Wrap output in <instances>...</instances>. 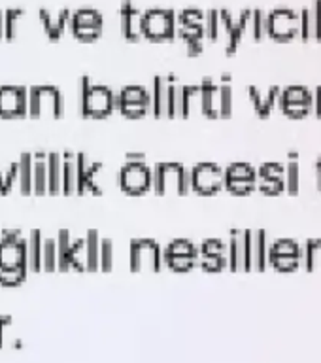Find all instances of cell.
I'll use <instances>...</instances> for the list:
<instances>
[{"mask_svg":"<svg viewBox=\"0 0 321 363\" xmlns=\"http://www.w3.org/2000/svg\"><path fill=\"white\" fill-rule=\"evenodd\" d=\"M193 189V174H191V169H186L181 170V176H180V195H186Z\"/></svg>","mask_w":321,"mask_h":363,"instance_id":"7bdbcfd3","label":"cell"},{"mask_svg":"<svg viewBox=\"0 0 321 363\" xmlns=\"http://www.w3.org/2000/svg\"><path fill=\"white\" fill-rule=\"evenodd\" d=\"M23 16V10H8L4 11V17H6V28H4V38L11 40L16 36V30H17V21L21 19Z\"/></svg>","mask_w":321,"mask_h":363,"instance_id":"f35d334b","label":"cell"},{"mask_svg":"<svg viewBox=\"0 0 321 363\" xmlns=\"http://www.w3.org/2000/svg\"><path fill=\"white\" fill-rule=\"evenodd\" d=\"M220 21H221V17L218 16L215 11H210L208 16H206V25H204V30H206V34H208L212 40L218 38V34H220Z\"/></svg>","mask_w":321,"mask_h":363,"instance_id":"b9f144b4","label":"cell"},{"mask_svg":"<svg viewBox=\"0 0 321 363\" xmlns=\"http://www.w3.org/2000/svg\"><path fill=\"white\" fill-rule=\"evenodd\" d=\"M116 110L123 112L129 118H140L144 113L153 112L152 91L140 85H129L116 93Z\"/></svg>","mask_w":321,"mask_h":363,"instance_id":"277c9868","label":"cell"},{"mask_svg":"<svg viewBox=\"0 0 321 363\" xmlns=\"http://www.w3.org/2000/svg\"><path fill=\"white\" fill-rule=\"evenodd\" d=\"M246 252H248V271H263L269 265V242L265 231H246Z\"/></svg>","mask_w":321,"mask_h":363,"instance_id":"d6986e66","label":"cell"},{"mask_svg":"<svg viewBox=\"0 0 321 363\" xmlns=\"http://www.w3.org/2000/svg\"><path fill=\"white\" fill-rule=\"evenodd\" d=\"M299 186H300V170H299V163H297V159L289 161L286 164V191L289 193H297L299 191Z\"/></svg>","mask_w":321,"mask_h":363,"instance_id":"e575fe53","label":"cell"},{"mask_svg":"<svg viewBox=\"0 0 321 363\" xmlns=\"http://www.w3.org/2000/svg\"><path fill=\"white\" fill-rule=\"evenodd\" d=\"M28 267H0V284L4 286H16L27 278Z\"/></svg>","mask_w":321,"mask_h":363,"instance_id":"836d02e7","label":"cell"},{"mask_svg":"<svg viewBox=\"0 0 321 363\" xmlns=\"http://www.w3.org/2000/svg\"><path fill=\"white\" fill-rule=\"evenodd\" d=\"M229 269L248 271V252H246V231L232 229L229 238Z\"/></svg>","mask_w":321,"mask_h":363,"instance_id":"44dd1931","label":"cell"},{"mask_svg":"<svg viewBox=\"0 0 321 363\" xmlns=\"http://www.w3.org/2000/svg\"><path fill=\"white\" fill-rule=\"evenodd\" d=\"M232 112V91L231 85L225 84L220 85V116L221 118H227V116H231Z\"/></svg>","mask_w":321,"mask_h":363,"instance_id":"74e56055","label":"cell"},{"mask_svg":"<svg viewBox=\"0 0 321 363\" xmlns=\"http://www.w3.org/2000/svg\"><path fill=\"white\" fill-rule=\"evenodd\" d=\"M257 186L261 191L276 195L286 189V167L280 163H265L257 170Z\"/></svg>","mask_w":321,"mask_h":363,"instance_id":"ffe728a7","label":"cell"},{"mask_svg":"<svg viewBox=\"0 0 321 363\" xmlns=\"http://www.w3.org/2000/svg\"><path fill=\"white\" fill-rule=\"evenodd\" d=\"M129 263L133 271H159L163 267V250L150 238L133 240L129 248Z\"/></svg>","mask_w":321,"mask_h":363,"instance_id":"5b68a950","label":"cell"},{"mask_svg":"<svg viewBox=\"0 0 321 363\" xmlns=\"http://www.w3.org/2000/svg\"><path fill=\"white\" fill-rule=\"evenodd\" d=\"M28 113V89L21 85H0V118H21Z\"/></svg>","mask_w":321,"mask_h":363,"instance_id":"7c38bea8","label":"cell"},{"mask_svg":"<svg viewBox=\"0 0 321 363\" xmlns=\"http://www.w3.org/2000/svg\"><path fill=\"white\" fill-rule=\"evenodd\" d=\"M33 184L34 195H44V193H47V187H50V180H47V153L38 152L34 155Z\"/></svg>","mask_w":321,"mask_h":363,"instance_id":"83f0119b","label":"cell"},{"mask_svg":"<svg viewBox=\"0 0 321 363\" xmlns=\"http://www.w3.org/2000/svg\"><path fill=\"white\" fill-rule=\"evenodd\" d=\"M201 257H198V263L206 271H221L223 267L229 265V248L227 244L220 238H208L201 244Z\"/></svg>","mask_w":321,"mask_h":363,"instance_id":"e0dca14e","label":"cell"},{"mask_svg":"<svg viewBox=\"0 0 321 363\" xmlns=\"http://www.w3.org/2000/svg\"><path fill=\"white\" fill-rule=\"evenodd\" d=\"M78 153L64 152L62 153V193L64 195L78 193Z\"/></svg>","mask_w":321,"mask_h":363,"instance_id":"7402d4cb","label":"cell"},{"mask_svg":"<svg viewBox=\"0 0 321 363\" xmlns=\"http://www.w3.org/2000/svg\"><path fill=\"white\" fill-rule=\"evenodd\" d=\"M101 237L96 231H89L85 235V246H87V271L101 269Z\"/></svg>","mask_w":321,"mask_h":363,"instance_id":"f546056e","label":"cell"},{"mask_svg":"<svg viewBox=\"0 0 321 363\" xmlns=\"http://www.w3.org/2000/svg\"><path fill=\"white\" fill-rule=\"evenodd\" d=\"M201 110L208 118L220 116V87H215L210 79H204L201 85Z\"/></svg>","mask_w":321,"mask_h":363,"instance_id":"d4e9b609","label":"cell"},{"mask_svg":"<svg viewBox=\"0 0 321 363\" xmlns=\"http://www.w3.org/2000/svg\"><path fill=\"white\" fill-rule=\"evenodd\" d=\"M59 269V255H57V238H44V271Z\"/></svg>","mask_w":321,"mask_h":363,"instance_id":"d590c367","label":"cell"},{"mask_svg":"<svg viewBox=\"0 0 321 363\" xmlns=\"http://www.w3.org/2000/svg\"><path fill=\"white\" fill-rule=\"evenodd\" d=\"M8 325H11V316L2 314V316H0V348H2V345H4V331Z\"/></svg>","mask_w":321,"mask_h":363,"instance_id":"ee69618b","label":"cell"},{"mask_svg":"<svg viewBox=\"0 0 321 363\" xmlns=\"http://www.w3.org/2000/svg\"><path fill=\"white\" fill-rule=\"evenodd\" d=\"M308 11H310L312 38L321 40V2H316V6Z\"/></svg>","mask_w":321,"mask_h":363,"instance_id":"60d3db41","label":"cell"},{"mask_svg":"<svg viewBox=\"0 0 321 363\" xmlns=\"http://www.w3.org/2000/svg\"><path fill=\"white\" fill-rule=\"evenodd\" d=\"M201 252L191 240L176 238L163 250V265L174 271H189L198 263Z\"/></svg>","mask_w":321,"mask_h":363,"instance_id":"52a82bcc","label":"cell"},{"mask_svg":"<svg viewBox=\"0 0 321 363\" xmlns=\"http://www.w3.org/2000/svg\"><path fill=\"white\" fill-rule=\"evenodd\" d=\"M70 267H72V269H78V271H87V246H85V238L72 240Z\"/></svg>","mask_w":321,"mask_h":363,"instance_id":"d6a6232c","label":"cell"},{"mask_svg":"<svg viewBox=\"0 0 321 363\" xmlns=\"http://www.w3.org/2000/svg\"><path fill=\"white\" fill-rule=\"evenodd\" d=\"M27 254H28V269L40 272L44 269V235L38 229H33L27 238Z\"/></svg>","mask_w":321,"mask_h":363,"instance_id":"cb8c5ba5","label":"cell"},{"mask_svg":"<svg viewBox=\"0 0 321 363\" xmlns=\"http://www.w3.org/2000/svg\"><path fill=\"white\" fill-rule=\"evenodd\" d=\"M314 112L321 116V87L314 93Z\"/></svg>","mask_w":321,"mask_h":363,"instance_id":"f6af8a7d","label":"cell"},{"mask_svg":"<svg viewBox=\"0 0 321 363\" xmlns=\"http://www.w3.org/2000/svg\"><path fill=\"white\" fill-rule=\"evenodd\" d=\"M142 23H144V13L135 10L133 6L127 2L121 8V33L125 38L138 40L142 36Z\"/></svg>","mask_w":321,"mask_h":363,"instance_id":"603a6c76","label":"cell"},{"mask_svg":"<svg viewBox=\"0 0 321 363\" xmlns=\"http://www.w3.org/2000/svg\"><path fill=\"white\" fill-rule=\"evenodd\" d=\"M316 176H317V187L321 189V157L317 159V163H316Z\"/></svg>","mask_w":321,"mask_h":363,"instance_id":"7dc6e473","label":"cell"},{"mask_svg":"<svg viewBox=\"0 0 321 363\" xmlns=\"http://www.w3.org/2000/svg\"><path fill=\"white\" fill-rule=\"evenodd\" d=\"M176 87H178V85H176L172 79L159 78V76L153 79L152 101H153V113H155L157 118H163V116H174Z\"/></svg>","mask_w":321,"mask_h":363,"instance_id":"2e32d148","label":"cell"},{"mask_svg":"<svg viewBox=\"0 0 321 363\" xmlns=\"http://www.w3.org/2000/svg\"><path fill=\"white\" fill-rule=\"evenodd\" d=\"M180 163H159L153 169V191L159 195L167 193H180V176H181Z\"/></svg>","mask_w":321,"mask_h":363,"instance_id":"ac0fdd59","label":"cell"},{"mask_svg":"<svg viewBox=\"0 0 321 363\" xmlns=\"http://www.w3.org/2000/svg\"><path fill=\"white\" fill-rule=\"evenodd\" d=\"M102 16L96 10H78L70 17V30L76 38L91 42L101 36L102 33Z\"/></svg>","mask_w":321,"mask_h":363,"instance_id":"5bb4252c","label":"cell"},{"mask_svg":"<svg viewBox=\"0 0 321 363\" xmlns=\"http://www.w3.org/2000/svg\"><path fill=\"white\" fill-rule=\"evenodd\" d=\"M176 34V17L172 11L150 10L144 13L142 23V36L150 40H169Z\"/></svg>","mask_w":321,"mask_h":363,"instance_id":"9c48e42d","label":"cell"},{"mask_svg":"<svg viewBox=\"0 0 321 363\" xmlns=\"http://www.w3.org/2000/svg\"><path fill=\"white\" fill-rule=\"evenodd\" d=\"M70 250H72V238L67 229H61L57 235V255H59V271L70 269Z\"/></svg>","mask_w":321,"mask_h":363,"instance_id":"4dcf8cb0","label":"cell"},{"mask_svg":"<svg viewBox=\"0 0 321 363\" xmlns=\"http://www.w3.org/2000/svg\"><path fill=\"white\" fill-rule=\"evenodd\" d=\"M0 267H28L27 238L19 229H4L0 238Z\"/></svg>","mask_w":321,"mask_h":363,"instance_id":"8992f818","label":"cell"},{"mask_svg":"<svg viewBox=\"0 0 321 363\" xmlns=\"http://www.w3.org/2000/svg\"><path fill=\"white\" fill-rule=\"evenodd\" d=\"M16 184L19 186V163L0 164V193H10Z\"/></svg>","mask_w":321,"mask_h":363,"instance_id":"1f68e13d","label":"cell"},{"mask_svg":"<svg viewBox=\"0 0 321 363\" xmlns=\"http://www.w3.org/2000/svg\"><path fill=\"white\" fill-rule=\"evenodd\" d=\"M266 34L276 40H291L300 34V17L291 10H276L266 16Z\"/></svg>","mask_w":321,"mask_h":363,"instance_id":"4fadbf2b","label":"cell"},{"mask_svg":"<svg viewBox=\"0 0 321 363\" xmlns=\"http://www.w3.org/2000/svg\"><path fill=\"white\" fill-rule=\"evenodd\" d=\"M269 265L278 271H295L303 265V246L289 238H280L269 246Z\"/></svg>","mask_w":321,"mask_h":363,"instance_id":"ba28073f","label":"cell"},{"mask_svg":"<svg viewBox=\"0 0 321 363\" xmlns=\"http://www.w3.org/2000/svg\"><path fill=\"white\" fill-rule=\"evenodd\" d=\"M79 112L84 118H106L116 110V93L106 85H93L89 78L79 82Z\"/></svg>","mask_w":321,"mask_h":363,"instance_id":"6da1fadb","label":"cell"},{"mask_svg":"<svg viewBox=\"0 0 321 363\" xmlns=\"http://www.w3.org/2000/svg\"><path fill=\"white\" fill-rule=\"evenodd\" d=\"M225 187L238 195L254 191L257 187V170L249 163H232L225 170Z\"/></svg>","mask_w":321,"mask_h":363,"instance_id":"9a60e30c","label":"cell"},{"mask_svg":"<svg viewBox=\"0 0 321 363\" xmlns=\"http://www.w3.org/2000/svg\"><path fill=\"white\" fill-rule=\"evenodd\" d=\"M119 186L130 195H140L153 186V170L146 164L142 153H129L119 170Z\"/></svg>","mask_w":321,"mask_h":363,"instance_id":"7a4b0ae2","label":"cell"},{"mask_svg":"<svg viewBox=\"0 0 321 363\" xmlns=\"http://www.w3.org/2000/svg\"><path fill=\"white\" fill-rule=\"evenodd\" d=\"M4 28H6V17H4V11L0 10V40L4 38Z\"/></svg>","mask_w":321,"mask_h":363,"instance_id":"bcb514c9","label":"cell"},{"mask_svg":"<svg viewBox=\"0 0 321 363\" xmlns=\"http://www.w3.org/2000/svg\"><path fill=\"white\" fill-rule=\"evenodd\" d=\"M17 163H19V191L30 195L34 187V155L33 153H23Z\"/></svg>","mask_w":321,"mask_h":363,"instance_id":"f1b7e54d","label":"cell"},{"mask_svg":"<svg viewBox=\"0 0 321 363\" xmlns=\"http://www.w3.org/2000/svg\"><path fill=\"white\" fill-rule=\"evenodd\" d=\"M113 267V244L112 240L104 238L101 242V269L110 271Z\"/></svg>","mask_w":321,"mask_h":363,"instance_id":"ab89813d","label":"cell"},{"mask_svg":"<svg viewBox=\"0 0 321 363\" xmlns=\"http://www.w3.org/2000/svg\"><path fill=\"white\" fill-rule=\"evenodd\" d=\"M278 104L289 118H303V116L314 110V95L306 87L293 85V87L280 91Z\"/></svg>","mask_w":321,"mask_h":363,"instance_id":"8fae6325","label":"cell"},{"mask_svg":"<svg viewBox=\"0 0 321 363\" xmlns=\"http://www.w3.org/2000/svg\"><path fill=\"white\" fill-rule=\"evenodd\" d=\"M320 250L321 240H308V242L303 246V265H305L306 271H314Z\"/></svg>","mask_w":321,"mask_h":363,"instance_id":"8d00e7d4","label":"cell"},{"mask_svg":"<svg viewBox=\"0 0 321 363\" xmlns=\"http://www.w3.org/2000/svg\"><path fill=\"white\" fill-rule=\"evenodd\" d=\"M47 180H50L47 193L51 195L62 193V153H47Z\"/></svg>","mask_w":321,"mask_h":363,"instance_id":"4316f807","label":"cell"},{"mask_svg":"<svg viewBox=\"0 0 321 363\" xmlns=\"http://www.w3.org/2000/svg\"><path fill=\"white\" fill-rule=\"evenodd\" d=\"M64 113V99L55 85H34L28 89V116L33 118H61Z\"/></svg>","mask_w":321,"mask_h":363,"instance_id":"3957f363","label":"cell"},{"mask_svg":"<svg viewBox=\"0 0 321 363\" xmlns=\"http://www.w3.org/2000/svg\"><path fill=\"white\" fill-rule=\"evenodd\" d=\"M70 17L72 16H68L67 10L61 11V13H57V16L50 13L47 10L40 11V19L44 23L45 33H47V36H50L51 40L61 38L62 33H64V28H67V25L70 23Z\"/></svg>","mask_w":321,"mask_h":363,"instance_id":"484cf974","label":"cell"},{"mask_svg":"<svg viewBox=\"0 0 321 363\" xmlns=\"http://www.w3.org/2000/svg\"><path fill=\"white\" fill-rule=\"evenodd\" d=\"M193 174V191L201 195H212L218 193L221 187H225V170H221L214 163L195 164L191 169Z\"/></svg>","mask_w":321,"mask_h":363,"instance_id":"30bf717a","label":"cell"}]
</instances>
